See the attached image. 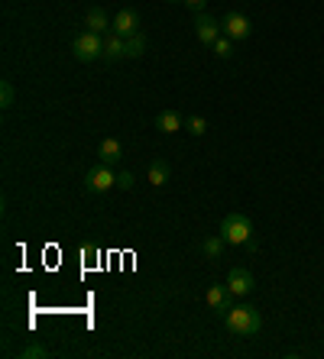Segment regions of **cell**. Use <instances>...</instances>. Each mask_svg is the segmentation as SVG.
Wrapping results in <instances>:
<instances>
[{
    "label": "cell",
    "mask_w": 324,
    "mask_h": 359,
    "mask_svg": "<svg viewBox=\"0 0 324 359\" xmlns=\"http://www.w3.org/2000/svg\"><path fill=\"white\" fill-rule=\"evenodd\" d=\"M85 30L97 32V36H108V32H114V20H108V13L101 10V7H91L85 13Z\"/></svg>",
    "instance_id": "10"
},
{
    "label": "cell",
    "mask_w": 324,
    "mask_h": 359,
    "mask_svg": "<svg viewBox=\"0 0 324 359\" xmlns=\"http://www.w3.org/2000/svg\"><path fill=\"white\" fill-rule=\"evenodd\" d=\"M224 324L237 337H256L259 327H263V317H259L256 307H250V305H230L224 314Z\"/></svg>",
    "instance_id": "1"
},
{
    "label": "cell",
    "mask_w": 324,
    "mask_h": 359,
    "mask_svg": "<svg viewBox=\"0 0 324 359\" xmlns=\"http://www.w3.org/2000/svg\"><path fill=\"white\" fill-rule=\"evenodd\" d=\"M20 356H23V359H45V356H49V349L39 347V343H30V347L23 349Z\"/></svg>",
    "instance_id": "20"
},
{
    "label": "cell",
    "mask_w": 324,
    "mask_h": 359,
    "mask_svg": "<svg viewBox=\"0 0 324 359\" xmlns=\"http://www.w3.org/2000/svg\"><path fill=\"white\" fill-rule=\"evenodd\" d=\"M169 3H175V0H169Z\"/></svg>",
    "instance_id": "24"
},
{
    "label": "cell",
    "mask_w": 324,
    "mask_h": 359,
    "mask_svg": "<svg viewBox=\"0 0 324 359\" xmlns=\"http://www.w3.org/2000/svg\"><path fill=\"white\" fill-rule=\"evenodd\" d=\"M133 185H136V178H133V172H117V188H123V191H130L133 188Z\"/></svg>",
    "instance_id": "21"
},
{
    "label": "cell",
    "mask_w": 324,
    "mask_h": 359,
    "mask_svg": "<svg viewBox=\"0 0 324 359\" xmlns=\"http://www.w3.org/2000/svg\"><path fill=\"white\" fill-rule=\"evenodd\" d=\"M182 127H185V120L175 114V110H162V114L156 116V130H159V133H179Z\"/></svg>",
    "instance_id": "13"
},
{
    "label": "cell",
    "mask_w": 324,
    "mask_h": 359,
    "mask_svg": "<svg viewBox=\"0 0 324 359\" xmlns=\"http://www.w3.org/2000/svg\"><path fill=\"white\" fill-rule=\"evenodd\" d=\"M221 32H224L227 39H237V43H240V39H250V32H253V23H250L243 13L230 10L224 20H221Z\"/></svg>",
    "instance_id": "5"
},
{
    "label": "cell",
    "mask_w": 324,
    "mask_h": 359,
    "mask_svg": "<svg viewBox=\"0 0 324 359\" xmlns=\"http://www.w3.org/2000/svg\"><path fill=\"white\" fill-rule=\"evenodd\" d=\"M72 55H75L78 62H94V59H104V36H97V32L85 30L75 36V43H72Z\"/></svg>",
    "instance_id": "3"
},
{
    "label": "cell",
    "mask_w": 324,
    "mask_h": 359,
    "mask_svg": "<svg viewBox=\"0 0 324 359\" xmlns=\"http://www.w3.org/2000/svg\"><path fill=\"white\" fill-rule=\"evenodd\" d=\"M221 236L230 246H253V223L243 214H227L221 220Z\"/></svg>",
    "instance_id": "2"
},
{
    "label": "cell",
    "mask_w": 324,
    "mask_h": 359,
    "mask_svg": "<svg viewBox=\"0 0 324 359\" xmlns=\"http://www.w3.org/2000/svg\"><path fill=\"white\" fill-rule=\"evenodd\" d=\"M182 3H185V7H192L194 13H205V3H207V0H182Z\"/></svg>",
    "instance_id": "22"
},
{
    "label": "cell",
    "mask_w": 324,
    "mask_h": 359,
    "mask_svg": "<svg viewBox=\"0 0 324 359\" xmlns=\"http://www.w3.org/2000/svg\"><path fill=\"white\" fill-rule=\"evenodd\" d=\"M120 158H123V143L114 139V136L101 139V146H97V162H104V165H117Z\"/></svg>",
    "instance_id": "9"
},
{
    "label": "cell",
    "mask_w": 324,
    "mask_h": 359,
    "mask_svg": "<svg viewBox=\"0 0 324 359\" xmlns=\"http://www.w3.org/2000/svg\"><path fill=\"white\" fill-rule=\"evenodd\" d=\"M234 39H227V36H221V39H217L214 45H211V49H214V55L217 59H230V55H234Z\"/></svg>",
    "instance_id": "19"
},
{
    "label": "cell",
    "mask_w": 324,
    "mask_h": 359,
    "mask_svg": "<svg viewBox=\"0 0 324 359\" xmlns=\"http://www.w3.org/2000/svg\"><path fill=\"white\" fill-rule=\"evenodd\" d=\"M185 130H188L192 136H205V133H207L205 116H188V120H185Z\"/></svg>",
    "instance_id": "18"
},
{
    "label": "cell",
    "mask_w": 324,
    "mask_h": 359,
    "mask_svg": "<svg viewBox=\"0 0 324 359\" xmlns=\"http://www.w3.org/2000/svg\"><path fill=\"white\" fill-rule=\"evenodd\" d=\"M13 101H17V91H13V81H0V107L10 110Z\"/></svg>",
    "instance_id": "17"
},
{
    "label": "cell",
    "mask_w": 324,
    "mask_h": 359,
    "mask_svg": "<svg viewBox=\"0 0 324 359\" xmlns=\"http://www.w3.org/2000/svg\"><path fill=\"white\" fill-rule=\"evenodd\" d=\"M85 188L91 191V194H108L110 188H117V175H114L110 165L97 162V165H91V169L85 172Z\"/></svg>",
    "instance_id": "4"
},
{
    "label": "cell",
    "mask_w": 324,
    "mask_h": 359,
    "mask_svg": "<svg viewBox=\"0 0 324 359\" xmlns=\"http://www.w3.org/2000/svg\"><path fill=\"white\" fill-rule=\"evenodd\" d=\"M104 59H108V62L127 59V39L117 36V32H108V36H104Z\"/></svg>",
    "instance_id": "12"
},
{
    "label": "cell",
    "mask_w": 324,
    "mask_h": 359,
    "mask_svg": "<svg viewBox=\"0 0 324 359\" xmlns=\"http://www.w3.org/2000/svg\"><path fill=\"white\" fill-rule=\"evenodd\" d=\"M230 298H234V295H230V288H227V285H211V288H207V295H205V301H207V307H214L217 314L224 317L227 307H230Z\"/></svg>",
    "instance_id": "11"
},
{
    "label": "cell",
    "mask_w": 324,
    "mask_h": 359,
    "mask_svg": "<svg viewBox=\"0 0 324 359\" xmlns=\"http://www.w3.org/2000/svg\"><path fill=\"white\" fill-rule=\"evenodd\" d=\"M143 52H146V36H143V30H140L136 36L127 39V59H140Z\"/></svg>",
    "instance_id": "16"
},
{
    "label": "cell",
    "mask_w": 324,
    "mask_h": 359,
    "mask_svg": "<svg viewBox=\"0 0 324 359\" xmlns=\"http://www.w3.org/2000/svg\"><path fill=\"white\" fill-rule=\"evenodd\" d=\"M114 32L130 39V36H136L140 32V13L133 10V7H120L117 17H114Z\"/></svg>",
    "instance_id": "7"
},
{
    "label": "cell",
    "mask_w": 324,
    "mask_h": 359,
    "mask_svg": "<svg viewBox=\"0 0 324 359\" xmlns=\"http://www.w3.org/2000/svg\"><path fill=\"white\" fill-rule=\"evenodd\" d=\"M194 36H198L201 45H214L221 39V23L214 17H207V13H198L194 17Z\"/></svg>",
    "instance_id": "6"
},
{
    "label": "cell",
    "mask_w": 324,
    "mask_h": 359,
    "mask_svg": "<svg viewBox=\"0 0 324 359\" xmlns=\"http://www.w3.org/2000/svg\"><path fill=\"white\" fill-rule=\"evenodd\" d=\"M169 181V165L162 162V158H152L150 162V185L152 188H162Z\"/></svg>",
    "instance_id": "14"
},
{
    "label": "cell",
    "mask_w": 324,
    "mask_h": 359,
    "mask_svg": "<svg viewBox=\"0 0 324 359\" xmlns=\"http://www.w3.org/2000/svg\"><path fill=\"white\" fill-rule=\"evenodd\" d=\"M97 256V246H85V259H94Z\"/></svg>",
    "instance_id": "23"
},
{
    "label": "cell",
    "mask_w": 324,
    "mask_h": 359,
    "mask_svg": "<svg viewBox=\"0 0 324 359\" xmlns=\"http://www.w3.org/2000/svg\"><path fill=\"white\" fill-rule=\"evenodd\" d=\"M253 285H256V282H253V275L247 272V269H230V275H227V288H230V295L234 298H247L250 291H253Z\"/></svg>",
    "instance_id": "8"
},
{
    "label": "cell",
    "mask_w": 324,
    "mask_h": 359,
    "mask_svg": "<svg viewBox=\"0 0 324 359\" xmlns=\"http://www.w3.org/2000/svg\"><path fill=\"white\" fill-rule=\"evenodd\" d=\"M201 253H205L207 259H221V256H224V236L217 233V236H207V240H201Z\"/></svg>",
    "instance_id": "15"
}]
</instances>
